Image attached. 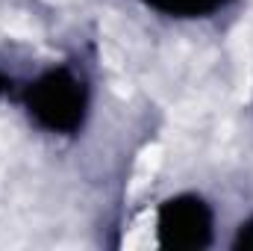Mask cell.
<instances>
[{
    "mask_svg": "<svg viewBox=\"0 0 253 251\" xmlns=\"http://www.w3.org/2000/svg\"><path fill=\"white\" fill-rule=\"evenodd\" d=\"M162 151H159V145H153L150 151H144L141 154V160H138V166H135V175H132V181H135V189H141L150 178H153V172H156V166H159V157Z\"/></svg>",
    "mask_w": 253,
    "mask_h": 251,
    "instance_id": "6da1fadb",
    "label": "cell"
}]
</instances>
